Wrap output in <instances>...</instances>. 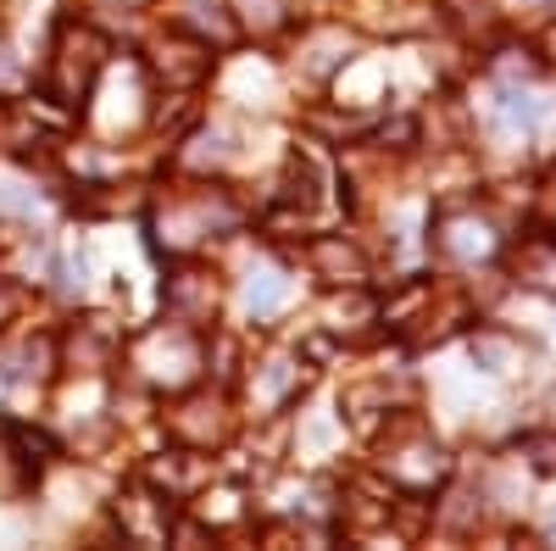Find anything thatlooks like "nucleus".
Segmentation results:
<instances>
[{
	"label": "nucleus",
	"mask_w": 556,
	"mask_h": 551,
	"mask_svg": "<svg viewBox=\"0 0 556 551\" xmlns=\"http://www.w3.org/2000/svg\"><path fill=\"white\" fill-rule=\"evenodd\" d=\"M106 57H112L106 34H96L89 23H62V34L51 45V67H45V89H51V101L84 107L89 89H96V78L106 73Z\"/></svg>",
	"instance_id": "obj_1"
},
{
	"label": "nucleus",
	"mask_w": 556,
	"mask_h": 551,
	"mask_svg": "<svg viewBox=\"0 0 556 551\" xmlns=\"http://www.w3.org/2000/svg\"><path fill=\"white\" fill-rule=\"evenodd\" d=\"M235 223V206H228L223 190H212V184H201V190H178L156 206V235L173 246V251H190L201 240H212L217 228Z\"/></svg>",
	"instance_id": "obj_2"
},
{
	"label": "nucleus",
	"mask_w": 556,
	"mask_h": 551,
	"mask_svg": "<svg viewBox=\"0 0 556 551\" xmlns=\"http://www.w3.org/2000/svg\"><path fill=\"white\" fill-rule=\"evenodd\" d=\"M201 367V346H195V329L190 324H173V329H146L134 340V374L156 385V390H178L190 385Z\"/></svg>",
	"instance_id": "obj_3"
},
{
	"label": "nucleus",
	"mask_w": 556,
	"mask_h": 551,
	"mask_svg": "<svg viewBox=\"0 0 556 551\" xmlns=\"http://www.w3.org/2000/svg\"><path fill=\"white\" fill-rule=\"evenodd\" d=\"M167 435L184 451H212V446H223L228 435H235V412H228L223 396L195 390V396H184V401L167 406Z\"/></svg>",
	"instance_id": "obj_4"
},
{
	"label": "nucleus",
	"mask_w": 556,
	"mask_h": 551,
	"mask_svg": "<svg viewBox=\"0 0 556 551\" xmlns=\"http://www.w3.org/2000/svg\"><path fill=\"white\" fill-rule=\"evenodd\" d=\"M434 251L451 262H484L495 251V223L479 206H451L434 217Z\"/></svg>",
	"instance_id": "obj_5"
},
{
	"label": "nucleus",
	"mask_w": 556,
	"mask_h": 551,
	"mask_svg": "<svg viewBox=\"0 0 556 551\" xmlns=\"http://www.w3.org/2000/svg\"><path fill=\"white\" fill-rule=\"evenodd\" d=\"M162 301H167V317H173V324L206 329L212 317H217V301H223L217 273H206V267H178L173 279L162 285Z\"/></svg>",
	"instance_id": "obj_6"
},
{
	"label": "nucleus",
	"mask_w": 556,
	"mask_h": 551,
	"mask_svg": "<svg viewBox=\"0 0 556 551\" xmlns=\"http://www.w3.org/2000/svg\"><path fill=\"white\" fill-rule=\"evenodd\" d=\"M151 67H156V78H162L167 89H195V84L212 73V45L195 39V34H184V28H173V34L156 39Z\"/></svg>",
	"instance_id": "obj_7"
},
{
	"label": "nucleus",
	"mask_w": 556,
	"mask_h": 551,
	"mask_svg": "<svg viewBox=\"0 0 556 551\" xmlns=\"http://www.w3.org/2000/svg\"><path fill=\"white\" fill-rule=\"evenodd\" d=\"M384 468H390V479L406 485V490H434V479H445V451H440V440H429L424 429H412L406 440L390 446Z\"/></svg>",
	"instance_id": "obj_8"
},
{
	"label": "nucleus",
	"mask_w": 556,
	"mask_h": 551,
	"mask_svg": "<svg viewBox=\"0 0 556 551\" xmlns=\"http://www.w3.org/2000/svg\"><path fill=\"white\" fill-rule=\"evenodd\" d=\"M306 262H312V273H317L323 285L362 290V279H367V256H362L345 235H317V240L306 246Z\"/></svg>",
	"instance_id": "obj_9"
},
{
	"label": "nucleus",
	"mask_w": 556,
	"mask_h": 551,
	"mask_svg": "<svg viewBox=\"0 0 556 551\" xmlns=\"http://www.w3.org/2000/svg\"><path fill=\"white\" fill-rule=\"evenodd\" d=\"M117 529H123V540H134V546H156V540H167L173 513H167V501H162L156 490H128V496L117 501Z\"/></svg>",
	"instance_id": "obj_10"
},
{
	"label": "nucleus",
	"mask_w": 556,
	"mask_h": 551,
	"mask_svg": "<svg viewBox=\"0 0 556 551\" xmlns=\"http://www.w3.org/2000/svg\"><path fill=\"white\" fill-rule=\"evenodd\" d=\"M112 351H117V335L106 329V317H84V324L67 329V367H78V374H101Z\"/></svg>",
	"instance_id": "obj_11"
},
{
	"label": "nucleus",
	"mask_w": 556,
	"mask_h": 551,
	"mask_svg": "<svg viewBox=\"0 0 556 551\" xmlns=\"http://www.w3.org/2000/svg\"><path fill=\"white\" fill-rule=\"evenodd\" d=\"M173 28L195 34V39H206V45H235V34H240V23L228 17V7H223V0H184Z\"/></svg>",
	"instance_id": "obj_12"
},
{
	"label": "nucleus",
	"mask_w": 556,
	"mask_h": 551,
	"mask_svg": "<svg viewBox=\"0 0 556 551\" xmlns=\"http://www.w3.org/2000/svg\"><path fill=\"white\" fill-rule=\"evenodd\" d=\"M351 34L345 28H317V34H306V45H301V67L312 73V78H329L334 67H345L351 62Z\"/></svg>",
	"instance_id": "obj_13"
},
{
	"label": "nucleus",
	"mask_w": 556,
	"mask_h": 551,
	"mask_svg": "<svg viewBox=\"0 0 556 551\" xmlns=\"http://www.w3.org/2000/svg\"><path fill=\"white\" fill-rule=\"evenodd\" d=\"M513 273H518L529 290L556 296V240H523L518 256H513Z\"/></svg>",
	"instance_id": "obj_14"
},
{
	"label": "nucleus",
	"mask_w": 556,
	"mask_h": 551,
	"mask_svg": "<svg viewBox=\"0 0 556 551\" xmlns=\"http://www.w3.org/2000/svg\"><path fill=\"white\" fill-rule=\"evenodd\" d=\"M295 390H301V367L295 362L273 356V362L256 367V406H285Z\"/></svg>",
	"instance_id": "obj_15"
},
{
	"label": "nucleus",
	"mask_w": 556,
	"mask_h": 551,
	"mask_svg": "<svg viewBox=\"0 0 556 551\" xmlns=\"http://www.w3.org/2000/svg\"><path fill=\"white\" fill-rule=\"evenodd\" d=\"M245 306H251V317H273L285 306V279H278V273H256L251 290H245Z\"/></svg>",
	"instance_id": "obj_16"
},
{
	"label": "nucleus",
	"mask_w": 556,
	"mask_h": 551,
	"mask_svg": "<svg viewBox=\"0 0 556 551\" xmlns=\"http://www.w3.org/2000/svg\"><path fill=\"white\" fill-rule=\"evenodd\" d=\"M285 201H290L295 212H312V206H317V167H312V162H301V156L290 162V196H285Z\"/></svg>",
	"instance_id": "obj_17"
},
{
	"label": "nucleus",
	"mask_w": 556,
	"mask_h": 551,
	"mask_svg": "<svg viewBox=\"0 0 556 551\" xmlns=\"http://www.w3.org/2000/svg\"><path fill=\"white\" fill-rule=\"evenodd\" d=\"M12 440H17V451H23V463H51L56 456V440L51 435H39V429H23V424H12Z\"/></svg>",
	"instance_id": "obj_18"
},
{
	"label": "nucleus",
	"mask_w": 556,
	"mask_h": 551,
	"mask_svg": "<svg viewBox=\"0 0 556 551\" xmlns=\"http://www.w3.org/2000/svg\"><path fill=\"white\" fill-rule=\"evenodd\" d=\"M506 351H513V346H506L501 335H479L473 340V362L484 367V374H506Z\"/></svg>",
	"instance_id": "obj_19"
},
{
	"label": "nucleus",
	"mask_w": 556,
	"mask_h": 551,
	"mask_svg": "<svg viewBox=\"0 0 556 551\" xmlns=\"http://www.w3.org/2000/svg\"><path fill=\"white\" fill-rule=\"evenodd\" d=\"M501 123H506V128H534V123H540V101L506 96V101H501Z\"/></svg>",
	"instance_id": "obj_20"
},
{
	"label": "nucleus",
	"mask_w": 556,
	"mask_h": 551,
	"mask_svg": "<svg viewBox=\"0 0 556 551\" xmlns=\"http://www.w3.org/2000/svg\"><path fill=\"white\" fill-rule=\"evenodd\" d=\"M290 12H295V0H251V17H256L262 34H267V28H285Z\"/></svg>",
	"instance_id": "obj_21"
},
{
	"label": "nucleus",
	"mask_w": 556,
	"mask_h": 551,
	"mask_svg": "<svg viewBox=\"0 0 556 551\" xmlns=\"http://www.w3.org/2000/svg\"><path fill=\"white\" fill-rule=\"evenodd\" d=\"M84 7H101V12H139V7H151V0H84Z\"/></svg>",
	"instance_id": "obj_22"
},
{
	"label": "nucleus",
	"mask_w": 556,
	"mask_h": 551,
	"mask_svg": "<svg viewBox=\"0 0 556 551\" xmlns=\"http://www.w3.org/2000/svg\"><path fill=\"white\" fill-rule=\"evenodd\" d=\"M12 312H17V290H12V285H0V324H7Z\"/></svg>",
	"instance_id": "obj_23"
},
{
	"label": "nucleus",
	"mask_w": 556,
	"mask_h": 551,
	"mask_svg": "<svg viewBox=\"0 0 556 551\" xmlns=\"http://www.w3.org/2000/svg\"><path fill=\"white\" fill-rule=\"evenodd\" d=\"M545 217H556V173H551V184H545Z\"/></svg>",
	"instance_id": "obj_24"
},
{
	"label": "nucleus",
	"mask_w": 556,
	"mask_h": 551,
	"mask_svg": "<svg viewBox=\"0 0 556 551\" xmlns=\"http://www.w3.org/2000/svg\"><path fill=\"white\" fill-rule=\"evenodd\" d=\"M545 51L556 57V23H551V34H545Z\"/></svg>",
	"instance_id": "obj_25"
},
{
	"label": "nucleus",
	"mask_w": 556,
	"mask_h": 551,
	"mask_svg": "<svg viewBox=\"0 0 556 551\" xmlns=\"http://www.w3.org/2000/svg\"><path fill=\"white\" fill-rule=\"evenodd\" d=\"M545 406H551V424H556V396H551V401H545Z\"/></svg>",
	"instance_id": "obj_26"
}]
</instances>
